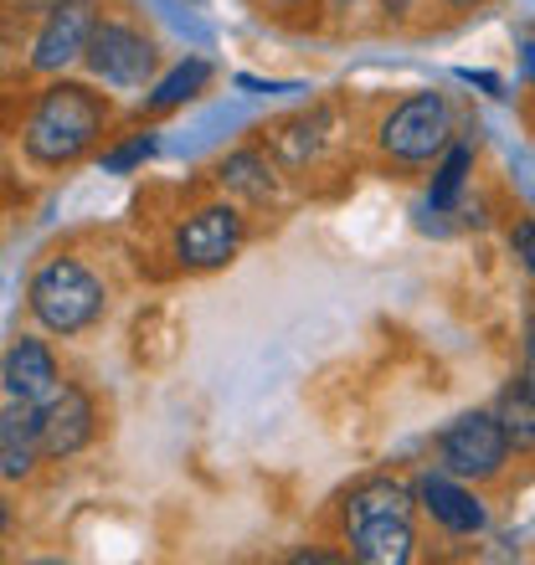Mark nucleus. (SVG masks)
<instances>
[{"mask_svg": "<svg viewBox=\"0 0 535 565\" xmlns=\"http://www.w3.org/2000/svg\"><path fill=\"white\" fill-rule=\"evenodd\" d=\"M525 355H531V365H535V313H531V324H525Z\"/></svg>", "mask_w": 535, "mask_h": 565, "instance_id": "obj_19", "label": "nucleus"}, {"mask_svg": "<svg viewBox=\"0 0 535 565\" xmlns=\"http://www.w3.org/2000/svg\"><path fill=\"white\" fill-rule=\"evenodd\" d=\"M401 6H407V0H387V11H401Z\"/></svg>", "mask_w": 535, "mask_h": 565, "instance_id": "obj_21", "label": "nucleus"}, {"mask_svg": "<svg viewBox=\"0 0 535 565\" xmlns=\"http://www.w3.org/2000/svg\"><path fill=\"white\" fill-rule=\"evenodd\" d=\"M27 303L36 313V324L52 334H77L104 313V282L93 278L77 257H46L27 282Z\"/></svg>", "mask_w": 535, "mask_h": 565, "instance_id": "obj_3", "label": "nucleus"}, {"mask_svg": "<svg viewBox=\"0 0 535 565\" xmlns=\"http://www.w3.org/2000/svg\"><path fill=\"white\" fill-rule=\"evenodd\" d=\"M417 504L432 514V524H443L448 535H479L490 514L469 489H459L453 473H422L417 478Z\"/></svg>", "mask_w": 535, "mask_h": 565, "instance_id": "obj_11", "label": "nucleus"}, {"mask_svg": "<svg viewBox=\"0 0 535 565\" xmlns=\"http://www.w3.org/2000/svg\"><path fill=\"white\" fill-rule=\"evenodd\" d=\"M207 77H211L207 62H180L176 73H170L160 88L149 93V108H155V114H165V108H180L186 98H196V93H201V83H207Z\"/></svg>", "mask_w": 535, "mask_h": 565, "instance_id": "obj_15", "label": "nucleus"}, {"mask_svg": "<svg viewBox=\"0 0 535 565\" xmlns=\"http://www.w3.org/2000/svg\"><path fill=\"white\" fill-rule=\"evenodd\" d=\"M57 391H62V375H57L52 350H46L42 340H31V334H21V340L6 350V396H11V402H27V406H42L46 396H57Z\"/></svg>", "mask_w": 535, "mask_h": 565, "instance_id": "obj_10", "label": "nucleus"}, {"mask_svg": "<svg viewBox=\"0 0 535 565\" xmlns=\"http://www.w3.org/2000/svg\"><path fill=\"white\" fill-rule=\"evenodd\" d=\"M93 0H57L46 11L36 42H31V73H57L67 67L73 57L88 52V36H93Z\"/></svg>", "mask_w": 535, "mask_h": 565, "instance_id": "obj_9", "label": "nucleus"}, {"mask_svg": "<svg viewBox=\"0 0 535 565\" xmlns=\"http://www.w3.org/2000/svg\"><path fill=\"white\" fill-rule=\"evenodd\" d=\"M453 11H474V6H484V0H448Z\"/></svg>", "mask_w": 535, "mask_h": 565, "instance_id": "obj_20", "label": "nucleus"}, {"mask_svg": "<svg viewBox=\"0 0 535 565\" xmlns=\"http://www.w3.org/2000/svg\"><path fill=\"white\" fill-rule=\"evenodd\" d=\"M149 149H155V139H149V135H134L124 149H114V154H104V170H129V164H139V160H145Z\"/></svg>", "mask_w": 535, "mask_h": 565, "instance_id": "obj_17", "label": "nucleus"}, {"mask_svg": "<svg viewBox=\"0 0 535 565\" xmlns=\"http://www.w3.org/2000/svg\"><path fill=\"white\" fill-rule=\"evenodd\" d=\"M448 135H453V114H448L443 93H412L381 124V149L401 164H422L438 149H448Z\"/></svg>", "mask_w": 535, "mask_h": 565, "instance_id": "obj_5", "label": "nucleus"}, {"mask_svg": "<svg viewBox=\"0 0 535 565\" xmlns=\"http://www.w3.org/2000/svg\"><path fill=\"white\" fill-rule=\"evenodd\" d=\"M42 458L36 447V422H31V406L27 402H11L6 406V422H0V468L6 478H27Z\"/></svg>", "mask_w": 535, "mask_h": 565, "instance_id": "obj_12", "label": "nucleus"}, {"mask_svg": "<svg viewBox=\"0 0 535 565\" xmlns=\"http://www.w3.org/2000/svg\"><path fill=\"white\" fill-rule=\"evenodd\" d=\"M469 164H474V149H469V145H453V149H448L443 170H438V180H432V211H448V206H453V195H459L463 175H469Z\"/></svg>", "mask_w": 535, "mask_h": 565, "instance_id": "obj_16", "label": "nucleus"}, {"mask_svg": "<svg viewBox=\"0 0 535 565\" xmlns=\"http://www.w3.org/2000/svg\"><path fill=\"white\" fill-rule=\"evenodd\" d=\"M500 422L521 452H535V381H515L500 396Z\"/></svg>", "mask_w": 535, "mask_h": 565, "instance_id": "obj_13", "label": "nucleus"}, {"mask_svg": "<svg viewBox=\"0 0 535 565\" xmlns=\"http://www.w3.org/2000/svg\"><path fill=\"white\" fill-rule=\"evenodd\" d=\"M222 180L232 185V191L253 195V201H263L268 191H273V170H268V160L258 154V149H242V154H227L222 160Z\"/></svg>", "mask_w": 535, "mask_h": 565, "instance_id": "obj_14", "label": "nucleus"}, {"mask_svg": "<svg viewBox=\"0 0 535 565\" xmlns=\"http://www.w3.org/2000/svg\"><path fill=\"white\" fill-rule=\"evenodd\" d=\"M510 431L500 412H463L438 431V468L453 478H494L510 458Z\"/></svg>", "mask_w": 535, "mask_h": 565, "instance_id": "obj_4", "label": "nucleus"}, {"mask_svg": "<svg viewBox=\"0 0 535 565\" xmlns=\"http://www.w3.org/2000/svg\"><path fill=\"white\" fill-rule=\"evenodd\" d=\"M510 247L521 253V263H525V273L535 278V222H521L515 232H510Z\"/></svg>", "mask_w": 535, "mask_h": 565, "instance_id": "obj_18", "label": "nucleus"}, {"mask_svg": "<svg viewBox=\"0 0 535 565\" xmlns=\"http://www.w3.org/2000/svg\"><path fill=\"white\" fill-rule=\"evenodd\" d=\"M345 540H350V555L366 565H401L412 561V499L401 483L376 478L366 489L350 493L345 504Z\"/></svg>", "mask_w": 535, "mask_h": 565, "instance_id": "obj_2", "label": "nucleus"}, {"mask_svg": "<svg viewBox=\"0 0 535 565\" xmlns=\"http://www.w3.org/2000/svg\"><path fill=\"white\" fill-rule=\"evenodd\" d=\"M93 77H104L114 88H145V77L155 73V46L145 31L124 26V21H98L83 52Z\"/></svg>", "mask_w": 535, "mask_h": 565, "instance_id": "obj_6", "label": "nucleus"}, {"mask_svg": "<svg viewBox=\"0 0 535 565\" xmlns=\"http://www.w3.org/2000/svg\"><path fill=\"white\" fill-rule=\"evenodd\" d=\"M108 124V104L98 93L77 88V83H52L36 93L27 124H21V145L36 164H73L93 139L104 135Z\"/></svg>", "mask_w": 535, "mask_h": 565, "instance_id": "obj_1", "label": "nucleus"}, {"mask_svg": "<svg viewBox=\"0 0 535 565\" xmlns=\"http://www.w3.org/2000/svg\"><path fill=\"white\" fill-rule=\"evenodd\" d=\"M238 247H242V216L232 206H201L176 232V257L196 273L227 268L238 257Z\"/></svg>", "mask_w": 535, "mask_h": 565, "instance_id": "obj_8", "label": "nucleus"}, {"mask_svg": "<svg viewBox=\"0 0 535 565\" xmlns=\"http://www.w3.org/2000/svg\"><path fill=\"white\" fill-rule=\"evenodd\" d=\"M31 422H36V447L42 458H73L93 443V427H98V412H93V396L83 386H62L57 396H46L42 406H31Z\"/></svg>", "mask_w": 535, "mask_h": 565, "instance_id": "obj_7", "label": "nucleus"}]
</instances>
